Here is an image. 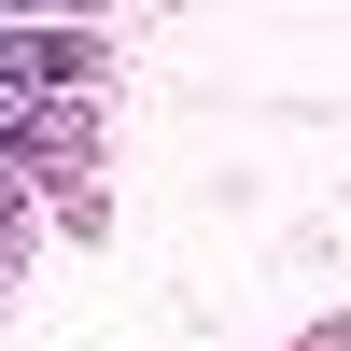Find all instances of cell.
I'll use <instances>...</instances> for the list:
<instances>
[{
  "label": "cell",
  "instance_id": "cell-1",
  "mask_svg": "<svg viewBox=\"0 0 351 351\" xmlns=\"http://www.w3.org/2000/svg\"><path fill=\"white\" fill-rule=\"evenodd\" d=\"M84 99H99V43L84 28H0V183L14 197L84 169Z\"/></svg>",
  "mask_w": 351,
  "mask_h": 351
}]
</instances>
